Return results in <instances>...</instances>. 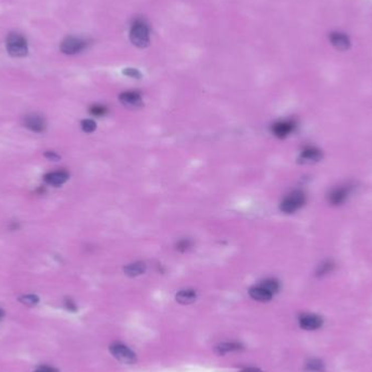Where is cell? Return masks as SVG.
<instances>
[{
    "instance_id": "obj_1",
    "label": "cell",
    "mask_w": 372,
    "mask_h": 372,
    "mask_svg": "<svg viewBox=\"0 0 372 372\" xmlns=\"http://www.w3.org/2000/svg\"><path fill=\"white\" fill-rule=\"evenodd\" d=\"M6 47L9 55L16 58L25 57L29 52L28 42L25 37L19 33H10L6 39Z\"/></svg>"
},
{
    "instance_id": "obj_2",
    "label": "cell",
    "mask_w": 372,
    "mask_h": 372,
    "mask_svg": "<svg viewBox=\"0 0 372 372\" xmlns=\"http://www.w3.org/2000/svg\"><path fill=\"white\" fill-rule=\"evenodd\" d=\"M130 38L132 43L140 48H145L149 45V30L148 26L144 23L143 21H137L134 22L131 29L130 33Z\"/></svg>"
},
{
    "instance_id": "obj_3",
    "label": "cell",
    "mask_w": 372,
    "mask_h": 372,
    "mask_svg": "<svg viewBox=\"0 0 372 372\" xmlns=\"http://www.w3.org/2000/svg\"><path fill=\"white\" fill-rule=\"evenodd\" d=\"M305 201V194L300 191H295L286 196L283 201L281 202L280 209L285 213H293L297 211L299 208H302Z\"/></svg>"
},
{
    "instance_id": "obj_4",
    "label": "cell",
    "mask_w": 372,
    "mask_h": 372,
    "mask_svg": "<svg viewBox=\"0 0 372 372\" xmlns=\"http://www.w3.org/2000/svg\"><path fill=\"white\" fill-rule=\"evenodd\" d=\"M110 352L112 354L117 360L127 363V364H133L137 361V357L135 352L130 349L128 346L123 344H113L110 346Z\"/></svg>"
},
{
    "instance_id": "obj_5",
    "label": "cell",
    "mask_w": 372,
    "mask_h": 372,
    "mask_svg": "<svg viewBox=\"0 0 372 372\" xmlns=\"http://www.w3.org/2000/svg\"><path fill=\"white\" fill-rule=\"evenodd\" d=\"M85 46H86V42L83 41V39L70 36L61 43L60 49L65 55H75L77 52L82 51L85 48Z\"/></svg>"
},
{
    "instance_id": "obj_6",
    "label": "cell",
    "mask_w": 372,
    "mask_h": 372,
    "mask_svg": "<svg viewBox=\"0 0 372 372\" xmlns=\"http://www.w3.org/2000/svg\"><path fill=\"white\" fill-rule=\"evenodd\" d=\"M24 127L31 130L32 132L43 133L46 130V127H47V123H46V120L43 115L32 113L24 117Z\"/></svg>"
},
{
    "instance_id": "obj_7",
    "label": "cell",
    "mask_w": 372,
    "mask_h": 372,
    "mask_svg": "<svg viewBox=\"0 0 372 372\" xmlns=\"http://www.w3.org/2000/svg\"><path fill=\"white\" fill-rule=\"evenodd\" d=\"M119 99L124 107L130 109L140 108L143 106L142 97L139 93H136V91H126V93H122L119 97Z\"/></svg>"
},
{
    "instance_id": "obj_8",
    "label": "cell",
    "mask_w": 372,
    "mask_h": 372,
    "mask_svg": "<svg viewBox=\"0 0 372 372\" xmlns=\"http://www.w3.org/2000/svg\"><path fill=\"white\" fill-rule=\"evenodd\" d=\"M323 320L317 315H303L299 318V325L305 330H317L322 325Z\"/></svg>"
},
{
    "instance_id": "obj_9",
    "label": "cell",
    "mask_w": 372,
    "mask_h": 372,
    "mask_svg": "<svg viewBox=\"0 0 372 372\" xmlns=\"http://www.w3.org/2000/svg\"><path fill=\"white\" fill-rule=\"evenodd\" d=\"M294 128H295V123L291 120L279 121L272 126V132L279 139H284L292 132Z\"/></svg>"
},
{
    "instance_id": "obj_10",
    "label": "cell",
    "mask_w": 372,
    "mask_h": 372,
    "mask_svg": "<svg viewBox=\"0 0 372 372\" xmlns=\"http://www.w3.org/2000/svg\"><path fill=\"white\" fill-rule=\"evenodd\" d=\"M322 158V154L319 149L315 147H307L303 150L302 155L299 156L298 162L299 163H312L317 162Z\"/></svg>"
},
{
    "instance_id": "obj_11",
    "label": "cell",
    "mask_w": 372,
    "mask_h": 372,
    "mask_svg": "<svg viewBox=\"0 0 372 372\" xmlns=\"http://www.w3.org/2000/svg\"><path fill=\"white\" fill-rule=\"evenodd\" d=\"M45 182L52 186H60L69 180V173L65 171L50 172L44 176Z\"/></svg>"
},
{
    "instance_id": "obj_12",
    "label": "cell",
    "mask_w": 372,
    "mask_h": 372,
    "mask_svg": "<svg viewBox=\"0 0 372 372\" xmlns=\"http://www.w3.org/2000/svg\"><path fill=\"white\" fill-rule=\"evenodd\" d=\"M330 41L332 45L338 50H347L350 46V41L347 35L343 34V33H332L330 36Z\"/></svg>"
},
{
    "instance_id": "obj_13",
    "label": "cell",
    "mask_w": 372,
    "mask_h": 372,
    "mask_svg": "<svg viewBox=\"0 0 372 372\" xmlns=\"http://www.w3.org/2000/svg\"><path fill=\"white\" fill-rule=\"evenodd\" d=\"M250 295L253 299L258 300V302H269V300L272 299L273 295L268 292L264 287H261L260 285L252 287L250 290Z\"/></svg>"
},
{
    "instance_id": "obj_14",
    "label": "cell",
    "mask_w": 372,
    "mask_h": 372,
    "mask_svg": "<svg viewBox=\"0 0 372 372\" xmlns=\"http://www.w3.org/2000/svg\"><path fill=\"white\" fill-rule=\"evenodd\" d=\"M175 298L182 305H189L193 304L197 298V293L194 290H183L176 294Z\"/></svg>"
},
{
    "instance_id": "obj_15",
    "label": "cell",
    "mask_w": 372,
    "mask_h": 372,
    "mask_svg": "<svg viewBox=\"0 0 372 372\" xmlns=\"http://www.w3.org/2000/svg\"><path fill=\"white\" fill-rule=\"evenodd\" d=\"M146 271V265L144 263H134L127 266L124 268V272H126L127 276L129 277H137L141 276V274L145 273Z\"/></svg>"
},
{
    "instance_id": "obj_16",
    "label": "cell",
    "mask_w": 372,
    "mask_h": 372,
    "mask_svg": "<svg viewBox=\"0 0 372 372\" xmlns=\"http://www.w3.org/2000/svg\"><path fill=\"white\" fill-rule=\"evenodd\" d=\"M243 349V346L239 343H221L215 346V352L218 355H224L228 351H235V350H240Z\"/></svg>"
},
{
    "instance_id": "obj_17",
    "label": "cell",
    "mask_w": 372,
    "mask_h": 372,
    "mask_svg": "<svg viewBox=\"0 0 372 372\" xmlns=\"http://www.w3.org/2000/svg\"><path fill=\"white\" fill-rule=\"evenodd\" d=\"M348 191L345 187L336 188L330 194V201L333 205H339L347 197Z\"/></svg>"
},
{
    "instance_id": "obj_18",
    "label": "cell",
    "mask_w": 372,
    "mask_h": 372,
    "mask_svg": "<svg viewBox=\"0 0 372 372\" xmlns=\"http://www.w3.org/2000/svg\"><path fill=\"white\" fill-rule=\"evenodd\" d=\"M259 285L261 287H264V289H266L268 292H270L272 295L278 293L280 290V283L276 279H267L263 281V282H261Z\"/></svg>"
},
{
    "instance_id": "obj_19",
    "label": "cell",
    "mask_w": 372,
    "mask_h": 372,
    "mask_svg": "<svg viewBox=\"0 0 372 372\" xmlns=\"http://www.w3.org/2000/svg\"><path fill=\"white\" fill-rule=\"evenodd\" d=\"M82 129L85 133H93L94 131L96 130V122L94 120H90V119H86V120H83L82 123Z\"/></svg>"
},
{
    "instance_id": "obj_20",
    "label": "cell",
    "mask_w": 372,
    "mask_h": 372,
    "mask_svg": "<svg viewBox=\"0 0 372 372\" xmlns=\"http://www.w3.org/2000/svg\"><path fill=\"white\" fill-rule=\"evenodd\" d=\"M38 300H39L38 297L36 295H33V294H30V295H24L20 298V302L28 306L36 305L38 303Z\"/></svg>"
},
{
    "instance_id": "obj_21",
    "label": "cell",
    "mask_w": 372,
    "mask_h": 372,
    "mask_svg": "<svg viewBox=\"0 0 372 372\" xmlns=\"http://www.w3.org/2000/svg\"><path fill=\"white\" fill-rule=\"evenodd\" d=\"M90 113L93 115H96V116H101V115H104L107 113L108 109L104 107V106H101V104H95V106H93L90 108Z\"/></svg>"
},
{
    "instance_id": "obj_22",
    "label": "cell",
    "mask_w": 372,
    "mask_h": 372,
    "mask_svg": "<svg viewBox=\"0 0 372 372\" xmlns=\"http://www.w3.org/2000/svg\"><path fill=\"white\" fill-rule=\"evenodd\" d=\"M307 369L310 371H322L323 370V363L320 360H310L308 363H307Z\"/></svg>"
},
{
    "instance_id": "obj_23",
    "label": "cell",
    "mask_w": 372,
    "mask_h": 372,
    "mask_svg": "<svg viewBox=\"0 0 372 372\" xmlns=\"http://www.w3.org/2000/svg\"><path fill=\"white\" fill-rule=\"evenodd\" d=\"M192 247V241L189 239H181L178 244H176V250L181 253H185Z\"/></svg>"
},
{
    "instance_id": "obj_24",
    "label": "cell",
    "mask_w": 372,
    "mask_h": 372,
    "mask_svg": "<svg viewBox=\"0 0 372 372\" xmlns=\"http://www.w3.org/2000/svg\"><path fill=\"white\" fill-rule=\"evenodd\" d=\"M123 73L126 74V75H128V76H130V77H134V78H140V77L142 76L141 72H140L139 70L132 69V68H128V69H126V70L123 71Z\"/></svg>"
},
{
    "instance_id": "obj_25",
    "label": "cell",
    "mask_w": 372,
    "mask_h": 372,
    "mask_svg": "<svg viewBox=\"0 0 372 372\" xmlns=\"http://www.w3.org/2000/svg\"><path fill=\"white\" fill-rule=\"evenodd\" d=\"M331 268H332V264H330V263L323 264V265H321V267H320V270L318 271V273L320 274V276H322V274L328 273L329 271H331Z\"/></svg>"
},
{
    "instance_id": "obj_26",
    "label": "cell",
    "mask_w": 372,
    "mask_h": 372,
    "mask_svg": "<svg viewBox=\"0 0 372 372\" xmlns=\"http://www.w3.org/2000/svg\"><path fill=\"white\" fill-rule=\"evenodd\" d=\"M45 157L49 160H52V161H58L60 160V156H59L58 154H56L55 152H47L45 154Z\"/></svg>"
},
{
    "instance_id": "obj_27",
    "label": "cell",
    "mask_w": 372,
    "mask_h": 372,
    "mask_svg": "<svg viewBox=\"0 0 372 372\" xmlns=\"http://www.w3.org/2000/svg\"><path fill=\"white\" fill-rule=\"evenodd\" d=\"M34 372H59L57 369L49 367V365H42V367L37 368Z\"/></svg>"
},
{
    "instance_id": "obj_28",
    "label": "cell",
    "mask_w": 372,
    "mask_h": 372,
    "mask_svg": "<svg viewBox=\"0 0 372 372\" xmlns=\"http://www.w3.org/2000/svg\"><path fill=\"white\" fill-rule=\"evenodd\" d=\"M240 372H263L260 369L258 368H255V367H248V368H244L241 369Z\"/></svg>"
},
{
    "instance_id": "obj_29",
    "label": "cell",
    "mask_w": 372,
    "mask_h": 372,
    "mask_svg": "<svg viewBox=\"0 0 372 372\" xmlns=\"http://www.w3.org/2000/svg\"><path fill=\"white\" fill-rule=\"evenodd\" d=\"M65 306L68 307V309H70V310H72V311H75V310H76V307H75L74 303H73V302H71L70 299L67 300V303H65Z\"/></svg>"
},
{
    "instance_id": "obj_30",
    "label": "cell",
    "mask_w": 372,
    "mask_h": 372,
    "mask_svg": "<svg viewBox=\"0 0 372 372\" xmlns=\"http://www.w3.org/2000/svg\"><path fill=\"white\" fill-rule=\"evenodd\" d=\"M3 316H4V311L2 309H0V318H2Z\"/></svg>"
}]
</instances>
